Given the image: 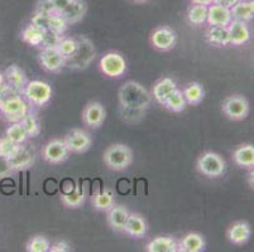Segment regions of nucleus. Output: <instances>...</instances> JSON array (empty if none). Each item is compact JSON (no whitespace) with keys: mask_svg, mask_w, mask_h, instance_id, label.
I'll return each mask as SVG.
<instances>
[{"mask_svg":"<svg viewBox=\"0 0 254 252\" xmlns=\"http://www.w3.org/2000/svg\"><path fill=\"white\" fill-rule=\"evenodd\" d=\"M29 110L31 106L24 97L9 86L0 96V112L9 124L22 121Z\"/></svg>","mask_w":254,"mask_h":252,"instance_id":"2","label":"nucleus"},{"mask_svg":"<svg viewBox=\"0 0 254 252\" xmlns=\"http://www.w3.org/2000/svg\"><path fill=\"white\" fill-rule=\"evenodd\" d=\"M52 1L57 13H61V11L68 5L72 0H52Z\"/></svg>","mask_w":254,"mask_h":252,"instance_id":"46","label":"nucleus"},{"mask_svg":"<svg viewBox=\"0 0 254 252\" xmlns=\"http://www.w3.org/2000/svg\"><path fill=\"white\" fill-rule=\"evenodd\" d=\"M36 11L46 14V15H52V14L57 13L56 9H55V5H53L52 0H39L38 4H37Z\"/></svg>","mask_w":254,"mask_h":252,"instance_id":"43","label":"nucleus"},{"mask_svg":"<svg viewBox=\"0 0 254 252\" xmlns=\"http://www.w3.org/2000/svg\"><path fill=\"white\" fill-rule=\"evenodd\" d=\"M233 160L242 169H252L254 166V145L242 144L233 152Z\"/></svg>","mask_w":254,"mask_h":252,"instance_id":"26","label":"nucleus"},{"mask_svg":"<svg viewBox=\"0 0 254 252\" xmlns=\"http://www.w3.org/2000/svg\"><path fill=\"white\" fill-rule=\"evenodd\" d=\"M99 69L108 78H120L126 75L128 64L124 55L119 52H108L101 57Z\"/></svg>","mask_w":254,"mask_h":252,"instance_id":"7","label":"nucleus"},{"mask_svg":"<svg viewBox=\"0 0 254 252\" xmlns=\"http://www.w3.org/2000/svg\"><path fill=\"white\" fill-rule=\"evenodd\" d=\"M205 39L207 43L216 47H226L230 46V36L228 27L223 25H210L205 33Z\"/></svg>","mask_w":254,"mask_h":252,"instance_id":"25","label":"nucleus"},{"mask_svg":"<svg viewBox=\"0 0 254 252\" xmlns=\"http://www.w3.org/2000/svg\"><path fill=\"white\" fill-rule=\"evenodd\" d=\"M186 18L191 25L200 27V25L206 24L207 19V6L200 5V4H191V6L187 9Z\"/></svg>","mask_w":254,"mask_h":252,"instance_id":"32","label":"nucleus"},{"mask_svg":"<svg viewBox=\"0 0 254 252\" xmlns=\"http://www.w3.org/2000/svg\"><path fill=\"white\" fill-rule=\"evenodd\" d=\"M205 250L206 241L201 233L189 232L179 240V252H204Z\"/></svg>","mask_w":254,"mask_h":252,"instance_id":"22","label":"nucleus"},{"mask_svg":"<svg viewBox=\"0 0 254 252\" xmlns=\"http://www.w3.org/2000/svg\"><path fill=\"white\" fill-rule=\"evenodd\" d=\"M56 48L61 52L62 55L66 57V59L70 58L77 50V39L72 37H62Z\"/></svg>","mask_w":254,"mask_h":252,"instance_id":"38","label":"nucleus"},{"mask_svg":"<svg viewBox=\"0 0 254 252\" xmlns=\"http://www.w3.org/2000/svg\"><path fill=\"white\" fill-rule=\"evenodd\" d=\"M20 38L31 47H39L43 39V29L29 23L20 32Z\"/></svg>","mask_w":254,"mask_h":252,"instance_id":"30","label":"nucleus"},{"mask_svg":"<svg viewBox=\"0 0 254 252\" xmlns=\"http://www.w3.org/2000/svg\"><path fill=\"white\" fill-rule=\"evenodd\" d=\"M148 110H140V108H129L119 105V115L122 121L129 125L139 124L144 120L145 114Z\"/></svg>","mask_w":254,"mask_h":252,"instance_id":"33","label":"nucleus"},{"mask_svg":"<svg viewBox=\"0 0 254 252\" xmlns=\"http://www.w3.org/2000/svg\"><path fill=\"white\" fill-rule=\"evenodd\" d=\"M248 4H249V6H251V10L254 15V0H248Z\"/></svg>","mask_w":254,"mask_h":252,"instance_id":"52","label":"nucleus"},{"mask_svg":"<svg viewBox=\"0 0 254 252\" xmlns=\"http://www.w3.org/2000/svg\"><path fill=\"white\" fill-rule=\"evenodd\" d=\"M77 39V50L72 57L66 59V67L76 71H82L89 67L96 57V48L89 38L80 36Z\"/></svg>","mask_w":254,"mask_h":252,"instance_id":"4","label":"nucleus"},{"mask_svg":"<svg viewBox=\"0 0 254 252\" xmlns=\"http://www.w3.org/2000/svg\"><path fill=\"white\" fill-rule=\"evenodd\" d=\"M129 214H130V212L126 205L114 204L109 211L106 212V222L113 231L123 232Z\"/></svg>","mask_w":254,"mask_h":252,"instance_id":"20","label":"nucleus"},{"mask_svg":"<svg viewBox=\"0 0 254 252\" xmlns=\"http://www.w3.org/2000/svg\"><path fill=\"white\" fill-rule=\"evenodd\" d=\"M182 94H184L185 100L189 106L200 105L205 99V89L201 83L198 82L187 83L182 90Z\"/></svg>","mask_w":254,"mask_h":252,"instance_id":"27","label":"nucleus"},{"mask_svg":"<svg viewBox=\"0 0 254 252\" xmlns=\"http://www.w3.org/2000/svg\"><path fill=\"white\" fill-rule=\"evenodd\" d=\"M51 242L43 235H36L28 240L25 245L27 252H50Z\"/></svg>","mask_w":254,"mask_h":252,"instance_id":"36","label":"nucleus"},{"mask_svg":"<svg viewBox=\"0 0 254 252\" xmlns=\"http://www.w3.org/2000/svg\"><path fill=\"white\" fill-rule=\"evenodd\" d=\"M13 173H14V170L11 169L9 159L4 158V156H0V179L1 178L10 177Z\"/></svg>","mask_w":254,"mask_h":252,"instance_id":"44","label":"nucleus"},{"mask_svg":"<svg viewBox=\"0 0 254 252\" xmlns=\"http://www.w3.org/2000/svg\"><path fill=\"white\" fill-rule=\"evenodd\" d=\"M38 62L46 72L50 73H60L66 67V57L56 47L41 48Z\"/></svg>","mask_w":254,"mask_h":252,"instance_id":"11","label":"nucleus"},{"mask_svg":"<svg viewBox=\"0 0 254 252\" xmlns=\"http://www.w3.org/2000/svg\"><path fill=\"white\" fill-rule=\"evenodd\" d=\"M4 76H5L6 85H8L10 89H13L14 91L19 92L20 95L24 91L27 83L29 82L28 77H27V73L24 72V69L20 68L17 64H11L8 68L5 69L4 72Z\"/></svg>","mask_w":254,"mask_h":252,"instance_id":"18","label":"nucleus"},{"mask_svg":"<svg viewBox=\"0 0 254 252\" xmlns=\"http://www.w3.org/2000/svg\"><path fill=\"white\" fill-rule=\"evenodd\" d=\"M103 161L110 170L123 172L133 163V151L128 145L117 143L106 148L103 154Z\"/></svg>","mask_w":254,"mask_h":252,"instance_id":"3","label":"nucleus"},{"mask_svg":"<svg viewBox=\"0 0 254 252\" xmlns=\"http://www.w3.org/2000/svg\"><path fill=\"white\" fill-rule=\"evenodd\" d=\"M67 28H68L67 22L64 19V17H62L61 14L55 13L52 14V15H50L48 29L56 32V33L61 34V36H64V34L66 33V31H67Z\"/></svg>","mask_w":254,"mask_h":252,"instance_id":"39","label":"nucleus"},{"mask_svg":"<svg viewBox=\"0 0 254 252\" xmlns=\"http://www.w3.org/2000/svg\"><path fill=\"white\" fill-rule=\"evenodd\" d=\"M31 23L36 27L41 28L43 31L48 29V23H50V15L39 13V11H34L33 17L31 18Z\"/></svg>","mask_w":254,"mask_h":252,"instance_id":"42","label":"nucleus"},{"mask_svg":"<svg viewBox=\"0 0 254 252\" xmlns=\"http://www.w3.org/2000/svg\"><path fill=\"white\" fill-rule=\"evenodd\" d=\"M177 89L176 81L172 80L171 77L159 78L153 86H152V97L156 100L159 105H163L171 92H173Z\"/></svg>","mask_w":254,"mask_h":252,"instance_id":"23","label":"nucleus"},{"mask_svg":"<svg viewBox=\"0 0 254 252\" xmlns=\"http://www.w3.org/2000/svg\"><path fill=\"white\" fill-rule=\"evenodd\" d=\"M252 227L247 221H237L226 231L228 241L234 246H243L251 240Z\"/></svg>","mask_w":254,"mask_h":252,"instance_id":"15","label":"nucleus"},{"mask_svg":"<svg viewBox=\"0 0 254 252\" xmlns=\"http://www.w3.org/2000/svg\"><path fill=\"white\" fill-rule=\"evenodd\" d=\"M131 1H134V3L142 4V3H147V1H149V0H131Z\"/></svg>","mask_w":254,"mask_h":252,"instance_id":"53","label":"nucleus"},{"mask_svg":"<svg viewBox=\"0 0 254 252\" xmlns=\"http://www.w3.org/2000/svg\"><path fill=\"white\" fill-rule=\"evenodd\" d=\"M91 204L95 211L108 212L115 204V196L110 189H103L91 197Z\"/></svg>","mask_w":254,"mask_h":252,"instance_id":"28","label":"nucleus"},{"mask_svg":"<svg viewBox=\"0 0 254 252\" xmlns=\"http://www.w3.org/2000/svg\"><path fill=\"white\" fill-rule=\"evenodd\" d=\"M248 183H249V186H251V188L254 191V166L252 168V169H249Z\"/></svg>","mask_w":254,"mask_h":252,"instance_id":"49","label":"nucleus"},{"mask_svg":"<svg viewBox=\"0 0 254 252\" xmlns=\"http://www.w3.org/2000/svg\"><path fill=\"white\" fill-rule=\"evenodd\" d=\"M0 117H1V112H0Z\"/></svg>","mask_w":254,"mask_h":252,"instance_id":"54","label":"nucleus"},{"mask_svg":"<svg viewBox=\"0 0 254 252\" xmlns=\"http://www.w3.org/2000/svg\"><path fill=\"white\" fill-rule=\"evenodd\" d=\"M4 83H6L5 76H4L3 72H0V85H4Z\"/></svg>","mask_w":254,"mask_h":252,"instance_id":"50","label":"nucleus"},{"mask_svg":"<svg viewBox=\"0 0 254 252\" xmlns=\"http://www.w3.org/2000/svg\"><path fill=\"white\" fill-rule=\"evenodd\" d=\"M147 252H179V241L171 236H157L145 245Z\"/></svg>","mask_w":254,"mask_h":252,"instance_id":"24","label":"nucleus"},{"mask_svg":"<svg viewBox=\"0 0 254 252\" xmlns=\"http://www.w3.org/2000/svg\"><path fill=\"white\" fill-rule=\"evenodd\" d=\"M233 20L230 8L220 5V4L212 3L207 6V19L206 24L209 25H223L228 27Z\"/></svg>","mask_w":254,"mask_h":252,"instance_id":"19","label":"nucleus"},{"mask_svg":"<svg viewBox=\"0 0 254 252\" xmlns=\"http://www.w3.org/2000/svg\"><path fill=\"white\" fill-rule=\"evenodd\" d=\"M106 119L105 106L99 101H90L85 105L81 112V120L85 126L89 129L96 130L101 128Z\"/></svg>","mask_w":254,"mask_h":252,"instance_id":"12","label":"nucleus"},{"mask_svg":"<svg viewBox=\"0 0 254 252\" xmlns=\"http://www.w3.org/2000/svg\"><path fill=\"white\" fill-rule=\"evenodd\" d=\"M64 140L72 154H81V152L87 151L92 144L90 134L82 129H71L66 134Z\"/></svg>","mask_w":254,"mask_h":252,"instance_id":"13","label":"nucleus"},{"mask_svg":"<svg viewBox=\"0 0 254 252\" xmlns=\"http://www.w3.org/2000/svg\"><path fill=\"white\" fill-rule=\"evenodd\" d=\"M239 0H214V3L220 4V5L226 6V8H232L235 3H238Z\"/></svg>","mask_w":254,"mask_h":252,"instance_id":"47","label":"nucleus"},{"mask_svg":"<svg viewBox=\"0 0 254 252\" xmlns=\"http://www.w3.org/2000/svg\"><path fill=\"white\" fill-rule=\"evenodd\" d=\"M123 233H126L131 239H144L148 233V223L142 214L130 213L127 219L126 226H124Z\"/></svg>","mask_w":254,"mask_h":252,"instance_id":"16","label":"nucleus"},{"mask_svg":"<svg viewBox=\"0 0 254 252\" xmlns=\"http://www.w3.org/2000/svg\"><path fill=\"white\" fill-rule=\"evenodd\" d=\"M163 107L167 108L171 112H175V114H180L182 111L186 110L187 102L185 100V96L182 94V90L176 89L173 92H171L170 96L166 99V101L163 102Z\"/></svg>","mask_w":254,"mask_h":252,"instance_id":"31","label":"nucleus"},{"mask_svg":"<svg viewBox=\"0 0 254 252\" xmlns=\"http://www.w3.org/2000/svg\"><path fill=\"white\" fill-rule=\"evenodd\" d=\"M5 136L10 139V140H13L14 143H17V144H24L27 142V139H28V135H27L20 122H11V124H9L5 131Z\"/></svg>","mask_w":254,"mask_h":252,"instance_id":"37","label":"nucleus"},{"mask_svg":"<svg viewBox=\"0 0 254 252\" xmlns=\"http://www.w3.org/2000/svg\"><path fill=\"white\" fill-rule=\"evenodd\" d=\"M36 156L37 152L34 148L24 143V144H20L17 152L9 159V163H10L11 169L14 172H22V170H27L34 165Z\"/></svg>","mask_w":254,"mask_h":252,"instance_id":"14","label":"nucleus"},{"mask_svg":"<svg viewBox=\"0 0 254 252\" xmlns=\"http://www.w3.org/2000/svg\"><path fill=\"white\" fill-rule=\"evenodd\" d=\"M22 96L32 107H43L52 99V87L45 81H29Z\"/></svg>","mask_w":254,"mask_h":252,"instance_id":"6","label":"nucleus"},{"mask_svg":"<svg viewBox=\"0 0 254 252\" xmlns=\"http://www.w3.org/2000/svg\"><path fill=\"white\" fill-rule=\"evenodd\" d=\"M86 13L87 4L85 0H72L60 14L67 22L68 25H72L78 22H81L85 15H86Z\"/></svg>","mask_w":254,"mask_h":252,"instance_id":"21","label":"nucleus"},{"mask_svg":"<svg viewBox=\"0 0 254 252\" xmlns=\"http://www.w3.org/2000/svg\"><path fill=\"white\" fill-rule=\"evenodd\" d=\"M62 37L64 36L56 33V32L51 31V29H46V31H43V39L39 48L57 47V45H59V42L61 41Z\"/></svg>","mask_w":254,"mask_h":252,"instance_id":"41","label":"nucleus"},{"mask_svg":"<svg viewBox=\"0 0 254 252\" xmlns=\"http://www.w3.org/2000/svg\"><path fill=\"white\" fill-rule=\"evenodd\" d=\"M6 87H8V85H6V83H4V85H0V96L3 95V92L6 90Z\"/></svg>","mask_w":254,"mask_h":252,"instance_id":"51","label":"nucleus"},{"mask_svg":"<svg viewBox=\"0 0 254 252\" xmlns=\"http://www.w3.org/2000/svg\"><path fill=\"white\" fill-rule=\"evenodd\" d=\"M152 94L137 81H127L118 91L120 106L129 108L148 110L152 103Z\"/></svg>","mask_w":254,"mask_h":252,"instance_id":"1","label":"nucleus"},{"mask_svg":"<svg viewBox=\"0 0 254 252\" xmlns=\"http://www.w3.org/2000/svg\"><path fill=\"white\" fill-rule=\"evenodd\" d=\"M70 251H72L71 245L68 244L67 241H64V240H60V241L51 244L50 252H70Z\"/></svg>","mask_w":254,"mask_h":252,"instance_id":"45","label":"nucleus"},{"mask_svg":"<svg viewBox=\"0 0 254 252\" xmlns=\"http://www.w3.org/2000/svg\"><path fill=\"white\" fill-rule=\"evenodd\" d=\"M196 169L204 177L216 179L225 174L226 163L218 152L205 151L196 160Z\"/></svg>","mask_w":254,"mask_h":252,"instance_id":"5","label":"nucleus"},{"mask_svg":"<svg viewBox=\"0 0 254 252\" xmlns=\"http://www.w3.org/2000/svg\"><path fill=\"white\" fill-rule=\"evenodd\" d=\"M149 43L159 52H168L176 47L177 33L167 25L156 28L149 37Z\"/></svg>","mask_w":254,"mask_h":252,"instance_id":"10","label":"nucleus"},{"mask_svg":"<svg viewBox=\"0 0 254 252\" xmlns=\"http://www.w3.org/2000/svg\"><path fill=\"white\" fill-rule=\"evenodd\" d=\"M70 150L64 139H52L42 148L41 155L51 165H61L70 158Z\"/></svg>","mask_w":254,"mask_h":252,"instance_id":"9","label":"nucleus"},{"mask_svg":"<svg viewBox=\"0 0 254 252\" xmlns=\"http://www.w3.org/2000/svg\"><path fill=\"white\" fill-rule=\"evenodd\" d=\"M191 4H200V5H211L214 3V0H190Z\"/></svg>","mask_w":254,"mask_h":252,"instance_id":"48","label":"nucleus"},{"mask_svg":"<svg viewBox=\"0 0 254 252\" xmlns=\"http://www.w3.org/2000/svg\"><path fill=\"white\" fill-rule=\"evenodd\" d=\"M60 200H61V203L64 204V207L70 208V209H77V208H81L85 204L86 196L80 191L78 187H76L72 191L61 193Z\"/></svg>","mask_w":254,"mask_h":252,"instance_id":"29","label":"nucleus"},{"mask_svg":"<svg viewBox=\"0 0 254 252\" xmlns=\"http://www.w3.org/2000/svg\"><path fill=\"white\" fill-rule=\"evenodd\" d=\"M228 29H229L230 36V46L239 47V46L247 45L251 41V28L247 22L233 19L228 25Z\"/></svg>","mask_w":254,"mask_h":252,"instance_id":"17","label":"nucleus"},{"mask_svg":"<svg viewBox=\"0 0 254 252\" xmlns=\"http://www.w3.org/2000/svg\"><path fill=\"white\" fill-rule=\"evenodd\" d=\"M20 124H22L23 129L25 130L28 138H37L41 134V122H39V119L32 110L27 112V115L23 117Z\"/></svg>","mask_w":254,"mask_h":252,"instance_id":"34","label":"nucleus"},{"mask_svg":"<svg viewBox=\"0 0 254 252\" xmlns=\"http://www.w3.org/2000/svg\"><path fill=\"white\" fill-rule=\"evenodd\" d=\"M221 111L232 121H242L249 115L251 106L242 95H230L221 102Z\"/></svg>","mask_w":254,"mask_h":252,"instance_id":"8","label":"nucleus"},{"mask_svg":"<svg viewBox=\"0 0 254 252\" xmlns=\"http://www.w3.org/2000/svg\"><path fill=\"white\" fill-rule=\"evenodd\" d=\"M230 11H232V18L234 20H242V22L249 23L252 19H254L248 0H239L238 3H235L230 8Z\"/></svg>","mask_w":254,"mask_h":252,"instance_id":"35","label":"nucleus"},{"mask_svg":"<svg viewBox=\"0 0 254 252\" xmlns=\"http://www.w3.org/2000/svg\"><path fill=\"white\" fill-rule=\"evenodd\" d=\"M20 144H17L13 140H10L6 136L0 138V156H4L6 159H10L14 155L17 150L19 149Z\"/></svg>","mask_w":254,"mask_h":252,"instance_id":"40","label":"nucleus"}]
</instances>
